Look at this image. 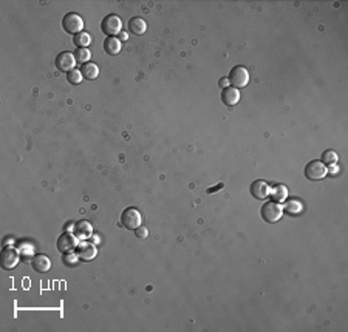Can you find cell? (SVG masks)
Segmentation results:
<instances>
[{"label": "cell", "instance_id": "6da1fadb", "mask_svg": "<svg viewBox=\"0 0 348 332\" xmlns=\"http://www.w3.org/2000/svg\"><path fill=\"white\" fill-rule=\"evenodd\" d=\"M260 214H261V218L265 219L266 223L274 224V223H277L280 218H282L283 207L280 206L278 202H276V201H268V202H265L261 206Z\"/></svg>", "mask_w": 348, "mask_h": 332}, {"label": "cell", "instance_id": "7a4b0ae2", "mask_svg": "<svg viewBox=\"0 0 348 332\" xmlns=\"http://www.w3.org/2000/svg\"><path fill=\"white\" fill-rule=\"evenodd\" d=\"M101 30L108 37H116V34H120L122 30V22L116 14H108L101 22Z\"/></svg>", "mask_w": 348, "mask_h": 332}, {"label": "cell", "instance_id": "3957f363", "mask_svg": "<svg viewBox=\"0 0 348 332\" xmlns=\"http://www.w3.org/2000/svg\"><path fill=\"white\" fill-rule=\"evenodd\" d=\"M229 83L232 85L234 88H244L246 85H248V82H249V71L246 70L244 66H242V65H237V66H234L232 70H231V73H229Z\"/></svg>", "mask_w": 348, "mask_h": 332}, {"label": "cell", "instance_id": "277c9868", "mask_svg": "<svg viewBox=\"0 0 348 332\" xmlns=\"http://www.w3.org/2000/svg\"><path fill=\"white\" fill-rule=\"evenodd\" d=\"M62 28H64V31H67L69 34H73V36L82 33V30H84L82 17L79 14H76V13L65 14L64 19H62Z\"/></svg>", "mask_w": 348, "mask_h": 332}, {"label": "cell", "instance_id": "5b68a950", "mask_svg": "<svg viewBox=\"0 0 348 332\" xmlns=\"http://www.w3.org/2000/svg\"><path fill=\"white\" fill-rule=\"evenodd\" d=\"M142 223V216H141V212L135 207H129L122 212L121 215V224L125 227V229H130V231H137V229L141 226Z\"/></svg>", "mask_w": 348, "mask_h": 332}, {"label": "cell", "instance_id": "8992f818", "mask_svg": "<svg viewBox=\"0 0 348 332\" xmlns=\"http://www.w3.org/2000/svg\"><path fill=\"white\" fill-rule=\"evenodd\" d=\"M328 173L327 164H324L322 161H311L308 163V166L305 167V176L310 181H320L324 180Z\"/></svg>", "mask_w": 348, "mask_h": 332}, {"label": "cell", "instance_id": "52a82bcc", "mask_svg": "<svg viewBox=\"0 0 348 332\" xmlns=\"http://www.w3.org/2000/svg\"><path fill=\"white\" fill-rule=\"evenodd\" d=\"M78 246H79V238L76 235H73V233H69V232L62 233L57 240V249H59V252H62V253L74 252L76 249H78Z\"/></svg>", "mask_w": 348, "mask_h": 332}, {"label": "cell", "instance_id": "ba28073f", "mask_svg": "<svg viewBox=\"0 0 348 332\" xmlns=\"http://www.w3.org/2000/svg\"><path fill=\"white\" fill-rule=\"evenodd\" d=\"M19 260H20V257H19L17 249L10 248V246L3 248V250H2V267L3 269H6V270L14 269L19 265Z\"/></svg>", "mask_w": 348, "mask_h": 332}, {"label": "cell", "instance_id": "9c48e42d", "mask_svg": "<svg viewBox=\"0 0 348 332\" xmlns=\"http://www.w3.org/2000/svg\"><path fill=\"white\" fill-rule=\"evenodd\" d=\"M56 68L59 71H67V73H70L71 70H74V66H76V57L73 53H70V51H64V53H61L57 57H56Z\"/></svg>", "mask_w": 348, "mask_h": 332}, {"label": "cell", "instance_id": "30bf717a", "mask_svg": "<svg viewBox=\"0 0 348 332\" xmlns=\"http://www.w3.org/2000/svg\"><path fill=\"white\" fill-rule=\"evenodd\" d=\"M76 253H78V257L82 260V261H91L93 258L96 257V246L93 243H88V241H84V243H79L78 249H76Z\"/></svg>", "mask_w": 348, "mask_h": 332}, {"label": "cell", "instance_id": "8fae6325", "mask_svg": "<svg viewBox=\"0 0 348 332\" xmlns=\"http://www.w3.org/2000/svg\"><path fill=\"white\" fill-rule=\"evenodd\" d=\"M251 195L256 199H259V201H261V199H266L268 197H269V192H271V189H269V185H268V183H265V181H261V180H257V181H254L252 184H251Z\"/></svg>", "mask_w": 348, "mask_h": 332}, {"label": "cell", "instance_id": "7c38bea8", "mask_svg": "<svg viewBox=\"0 0 348 332\" xmlns=\"http://www.w3.org/2000/svg\"><path fill=\"white\" fill-rule=\"evenodd\" d=\"M73 231L79 240H88V238L93 235V226H91V223H88V221L81 219L78 223H74Z\"/></svg>", "mask_w": 348, "mask_h": 332}, {"label": "cell", "instance_id": "4fadbf2b", "mask_svg": "<svg viewBox=\"0 0 348 332\" xmlns=\"http://www.w3.org/2000/svg\"><path fill=\"white\" fill-rule=\"evenodd\" d=\"M222 100H223L225 105L234 107L240 102V91L237 88H234V87H227L222 93Z\"/></svg>", "mask_w": 348, "mask_h": 332}, {"label": "cell", "instance_id": "5bb4252c", "mask_svg": "<svg viewBox=\"0 0 348 332\" xmlns=\"http://www.w3.org/2000/svg\"><path fill=\"white\" fill-rule=\"evenodd\" d=\"M31 266L33 269H35L36 272H39V274H45V272L50 270V267H52V260H50L47 255H36L35 258H33V263H31Z\"/></svg>", "mask_w": 348, "mask_h": 332}, {"label": "cell", "instance_id": "9a60e30c", "mask_svg": "<svg viewBox=\"0 0 348 332\" xmlns=\"http://www.w3.org/2000/svg\"><path fill=\"white\" fill-rule=\"evenodd\" d=\"M122 44L118 37H107L104 40V51L108 56H118L121 53Z\"/></svg>", "mask_w": 348, "mask_h": 332}, {"label": "cell", "instance_id": "2e32d148", "mask_svg": "<svg viewBox=\"0 0 348 332\" xmlns=\"http://www.w3.org/2000/svg\"><path fill=\"white\" fill-rule=\"evenodd\" d=\"M129 31L133 33V34H137V36H141V34H144L147 31L146 20L141 19V17H132V19L129 20Z\"/></svg>", "mask_w": 348, "mask_h": 332}, {"label": "cell", "instance_id": "e0dca14e", "mask_svg": "<svg viewBox=\"0 0 348 332\" xmlns=\"http://www.w3.org/2000/svg\"><path fill=\"white\" fill-rule=\"evenodd\" d=\"M81 73H82V76H84V78H86L87 81H95V79H98V76H99V68H98L96 64L88 62V64H84V65H82Z\"/></svg>", "mask_w": 348, "mask_h": 332}, {"label": "cell", "instance_id": "ac0fdd59", "mask_svg": "<svg viewBox=\"0 0 348 332\" xmlns=\"http://www.w3.org/2000/svg\"><path fill=\"white\" fill-rule=\"evenodd\" d=\"M302 210H303L302 202L297 201V199H290V201H286V204H285V212H286L288 215H291V216L300 215Z\"/></svg>", "mask_w": 348, "mask_h": 332}, {"label": "cell", "instance_id": "d6986e66", "mask_svg": "<svg viewBox=\"0 0 348 332\" xmlns=\"http://www.w3.org/2000/svg\"><path fill=\"white\" fill-rule=\"evenodd\" d=\"M73 42H74V45L78 47V48H88L91 45V36L87 31H82L79 34H76Z\"/></svg>", "mask_w": 348, "mask_h": 332}, {"label": "cell", "instance_id": "ffe728a7", "mask_svg": "<svg viewBox=\"0 0 348 332\" xmlns=\"http://www.w3.org/2000/svg\"><path fill=\"white\" fill-rule=\"evenodd\" d=\"M269 195L273 197V201H276V202H283V201H286L288 190H286L285 185H276L274 189L269 192Z\"/></svg>", "mask_w": 348, "mask_h": 332}, {"label": "cell", "instance_id": "44dd1931", "mask_svg": "<svg viewBox=\"0 0 348 332\" xmlns=\"http://www.w3.org/2000/svg\"><path fill=\"white\" fill-rule=\"evenodd\" d=\"M74 57H76V62L79 64H88L90 62V57H91V53L88 48H78L74 53Z\"/></svg>", "mask_w": 348, "mask_h": 332}, {"label": "cell", "instance_id": "7402d4cb", "mask_svg": "<svg viewBox=\"0 0 348 332\" xmlns=\"http://www.w3.org/2000/svg\"><path fill=\"white\" fill-rule=\"evenodd\" d=\"M84 79V76L81 73V70H71L70 73H67V81H69L71 85H79Z\"/></svg>", "mask_w": 348, "mask_h": 332}, {"label": "cell", "instance_id": "603a6c76", "mask_svg": "<svg viewBox=\"0 0 348 332\" xmlns=\"http://www.w3.org/2000/svg\"><path fill=\"white\" fill-rule=\"evenodd\" d=\"M322 163L324 164H336L337 163V153L333 150H327L322 155Z\"/></svg>", "mask_w": 348, "mask_h": 332}, {"label": "cell", "instance_id": "cb8c5ba5", "mask_svg": "<svg viewBox=\"0 0 348 332\" xmlns=\"http://www.w3.org/2000/svg\"><path fill=\"white\" fill-rule=\"evenodd\" d=\"M79 260H81V258L78 257V253H74V252H69V253L64 255L65 266H76V265H78Z\"/></svg>", "mask_w": 348, "mask_h": 332}, {"label": "cell", "instance_id": "d4e9b609", "mask_svg": "<svg viewBox=\"0 0 348 332\" xmlns=\"http://www.w3.org/2000/svg\"><path fill=\"white\" fill-rule=\"evenodd\" d=\"M135 233H137V236L138 238H141V240H146L147 238V235H149V231L146 227H142V226H139L137 231H135Z\"/></svg>", "mask_w": 348, "mask_h": 332}, {"label": "cell", "instance_id": "484cf974", "mask_svg": "<svg viewBox=\"0 0 348 332\" xmlns=\"http://www.w3.org/2000/svg\"><path fill=\"white\" fill-rule=\"evenodd\" d=\"M218 85H220V87H222L223 90H225V88H227V87H229V79H226V78H223V79H220Z\"/></svg>", "mask_w": 348, "mask_h": 332}, {"label": "cell", "instance_id": "4316f807", "mask_svg": "<svg viewBox=\"0 0 348 332\" xmlns=\"http://www.w3.org/2000/svg\"><path fill=\"white\" fill-rule=\"evenodd\" d=\"M127 39H129V34L124 33V31H121V33H120V40L122 42V40H127Z\"/></svg>", "mask_w": 348, "mask_h": 332}]
</instances>
